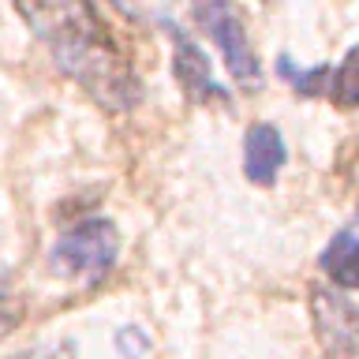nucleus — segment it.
<instances>
[{"label": "nucleus", "instance_id": "nucleus-1", "mask_svg": "<svg viewBox=\"0 0 359 359\" xmlns=\"http://www.w3.org/2000/svg\"><path fill=\"white\" fill-rule=\"evenodd\" d=\"M15 11L53 53V64L67 79H75L97 105L109 112H131L142 101L139 75L131 72L120 41L90 4L60 0V4H19Z\"/></svg>", "mask_w": 359, "mask_h": 359}, {"label": "nucleus", "instance_id": "nucleus-2", "mask_svg": "<svg viewBox=\"0 0 359 359\" xmlns=\"http://www.w3.org/2000/svg\"><path fill=\"white\" fill-rule=\"evenodd\" d=\"M120 258V229L109 217H86L72 224L49 251V269L60 277L101 280Z\"/></svg>", "mask_w": 359, "mask_h": 359}, {"label": "nucleus", "instance_id": "nucleus-3", "mask_svg": "<svg viewBox=\"0 0 359 359\" xmlns=\"http://www.w3.org/2000/svg\"><path fill=\"white\" fill-rule=\"evenodd\" d=\"M191 19H195L198 27L217 41V49L224 53L229 72L240 79L243 86H258V79H262V64H258L251 41H247L240 11H236L232 4H195V8H191Z\"/></svg>", "mask_w": 359, "mask_h": 359}, {"label": "nucleus", "instance_id": "nucleus-4", "mask_svg": "<svg viewBox=\"0 0 359 359\" xmlns=\"http://www.w3.org/2000/svg\"><path fill=\"white\" fill-rule=\"evenodd\" d=\"M311 318L333 359H359V307L352 299L330 288H311Z\"/></svg>", "mask_w": 359, "mask_h": 359}, {"label": "nucleus", "instance_id": "nucleus-5", "mask_svg": "<svg viewBox=\"0 0 359 359\" xmlns=\"http://www.w3.org/2000/svg\"><path fill=\"white\" fill-rule=\"evenodd\" d=\"M165 30L172 34V72H176V79H180V90H184L191 101H198V105L229 97V94H224V86L213 83L206 53H202L180 27H172V22H165Z\"/></svg>", "mask_w": 359, "mask_h": 359}, {"label": "nucleus", "instance_id": "nucleus-6", "mask_svg": "<svg viewBox=\"0 0 359 359\" xmlns=\"http://www.w3.org/2000/svg\"><path fill=\"white\" fill-rule=\"evenodd\" d=\"M288 161V146L280 139V131L273 123H251L247 128V139H243V172L251 184L266 187L273 184L277 172L285 168Z\"/></svg>", "mask_w": 359, "mask_h": 359}, {"label": "nucleus", "instance_id": "nucleus-7", "mask_svg": "<svg viewBox=\"0 0 359 359\" xmlns=\"http://www.w3.org/2000/svg\"><path fill=\"white\" fill-rule=\"evenodd\" d=\"M318 266L325 269V277L333 280L337 288H359V232L355 229H344L337 232L325 251L318 255Z\"/></svg>", "mask_w": 359, "mask_h": 359}, {"label": "nucleus", "instance_id": "nucleus-8", "mask_svg": "<svg viewBox=\"0 0 359 359\" xmlns=\"http://www.w3.org/2000/svg\"><path fill=\"white\" fill-rule=\"evenodd\" d=\"M341 109H359V45L348 49L341 67L330 75V90H325Z\"/></svg>", "mask_w": 359, "mask_h": 359}, {"label": "nucleus", "instance_id": "nucleus-9", "mask_svg": "<svg viewBox=\"0 0 359 359\" xmlns=\"http://www.w3.org/2000/svg\"><path fill=\"white\" fill-rule=\"evenodd\" d=\"M277 72L285 75L292 86H296V94L318 97V94H325V90H330V67H311V72H296L288 56H280V60H277Z\"/></svg>", "mask_w": 359, "mask_h": 359}, {"label": "nucleus", "instance_id": "nucleus-10", "mask_svg": "<svg viewBox=\"0 0 359 359\" xmlns=\"http://www.w3.org/2000/svg\"><path fill=\"white\" fill-rule=\"evenodd\" d=\"M116 352L123 359H142L146 352H150V337H146L139 325H123V330L116 333Z\"/></svg>", "mask_w": 359, "mask_h": 359}, {"label": "nucleus", "instance_id": "nucleus-11", "mask_svg": "<svg viewBox=\"0 0 359 359\" xmlns=\"http://www.w3.org/2000/svg\"><path fill=\"white\" fill-rule=\"evenodd\" d=\"M75 355V344L72 341H60V344H41V348H27L19 355H8V359H72Z\"/></svg>", "mask_w": 359, "mask_h": 359}, {"label": "nucleus", "instance_id": "nucleus-12", "mask_svg": "<svg viewBox=\"0 0 359 359\" xmlns=\"http://www.w3.org/2000/svg\"><path fill=\"white\" fill-rule=\"evenodd\" d=\"M15 322H19V307H11V303L0 296V337H4Z\"/></svg>", "mask_w": 359, "mask_h": 359}]
</instances>
